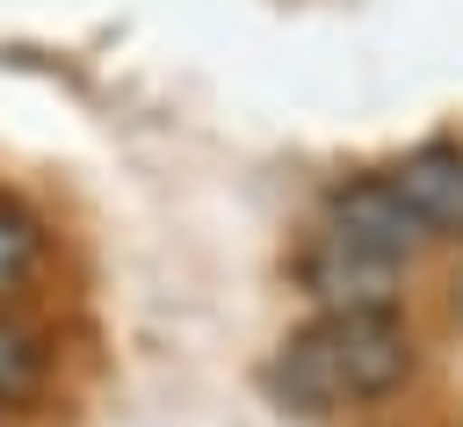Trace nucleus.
I'll use <instances>...</instances> for the list:
<instances>
[{"label": "nucleus", "mask_w": 463, "mask_h": 427, "mask_svg": "<svg viewBox=\"0 0 463 427\" xmlns=\"http://www.w3.org/2000/svg\"><path fill=\"white\" fill-rule=\"evenodd\" d=\"M456 304H463V275H456Z\"/></svg>", "instance_id": "nucleus-7"}, {"label": "nucleus", "mask_w": 463, "mask_h": 427, "mask_svg": "<svg viewBox=\"0 0 463 427\" xmlns=\"http://www.w3.org/2000/svg\"><path fill=\"white\" fill-rule=\"evenodd\" d=\"M412 376V333L391 304H333L282 333L268 355V391L297 413H340L376 405Z\"/></svg>", "instance_id": "nucleus-1"}, {"label": "nucleus", "mask_w": 463, "mask_h": 427, "mask_svg": "<svg viewBox=\"0 0 463 427\" xmlns=\"http://www.w3.org/2000/svg\"><path fill=\"white\" fill-rule=\"evenodd\" d=\"M51 384V347L29 318L0 311V405H29Z\"/></svg>", "instance_id": "nucleus-5"}, {"label": "nucleus", "mask_w": 463, "mask_h": 427, "mask_svg": "<svg viewBox=\"0 0 463 427\" xmlns=\"http://www.w3.org/2000/svg\"><path fill=\"white\" fill-rule=\"evenodd\" d=\"M297 275H304V289H318L326 297V311L333 304H391V261H376V253H362V246H347V239H333V232H318L311 239V253L297 261Z\"/></svg>", "instance_id": "nucleus-4"}, {"label": "nucleus", "mask_w": 463, "mask_h": 427, "mask_svg": "<svg viewBox=\"0 0 463 427\" xmlns=\"http://www.w3.org/2000/svg\"><path fill=\"white\" fill-rule=\"evenodd\" d=\"M326 232L347 239V246H362V253H376V261H391V268H405V261L434 239V232L412 217V203L391 188V174L340 181V188L326 195Z\"/></svg>", "instance_id": "nucleus-2"}, {"label": "nucleus", "mask_w": 463, "mask_h": 427, "mask_svg": "<svg viewBox=\"0 0 463 427\" xmlns=\"http://www.w3.org/2000/svg\"><path fill=\"white\" fill-rule=\"evenodd\" d=\"M36 268H43V232H36V217L0 195V304L22 297V289L36 282Z\"/></svg>", "instance_id": "nucleus-6"}, {"label": "nucleus", "mask_w": 463, "mask_h": 427, "mask_svg": "<svg viewBox=\"0 0 463 427\" xmlns=\"http://www.w3.org/2000/svg\"><path fill=\"white\" fill-rule=\"evenodd\" d=\"M391 188L412 203V217H420L434 239L463 232V145H449V138L412 145V152L391 166Z\"/></svg>", "instance_id": "nucleus-3"}]
</instances>
